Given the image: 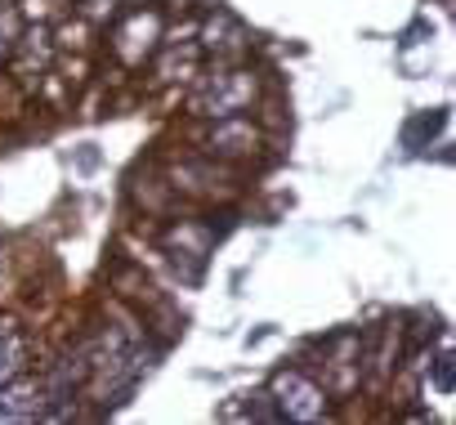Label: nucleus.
<instances>
[{
	"instance_id": "10",
	"label": "nucleus",
	"mask_w": 456,
	"mask_h": 425,
	"mask_svg": "<svg viewBox=\"0 0 456 425\" xmlns=\"http://www.w3.org/2000/svg\"><path fill=\"white\" fill-rule=\"evenodd\" d=\"M434 389L438 394H452V354H438L434 358Z\"/></svg>"
},
{
	"instance_id": "2",
	"label": "nucleus",
	"mask_w": 456,
	"mask_h": 425,
	"mask_svg": "<svg viewBox=\"0 0 456 425\" xmlns=\"http://www.w3.org/2000/svg\"><path fill=\"white\" fill-rule=\"evenodd\" d=\"M273 403H278V416L282 421H322L331 416V403H327V389L314 385L309 376L300 372H278L273 376Z\"/></svg>"
},
{
	"instance_id": "3",
	"label": "nucleus",
	"mask_w": 456,
	"mask_h": 425,
	"mask_svg": "<svg viewBox=\"0 0 456 425\" xmlns=\"http://www.w3.org/2000/svg\"><path fill=\"white\" fill-rule=\"evenodd\" d=\"M157 41H161V19L148 10V14H130L117 32H112V45H117V54L126 59V63H143L152 50H157Z\"/></svg>"
},
{
	"instance_id": "6",
	"label": "nucleus",
	"mask_w": 456,
	"mask_h": 425,
	"mask_svg": "<svg viewBox=\"0 0 456 425\" xmlns=\"http://www.w3.org/2000/svg\"><path fill=\"white\" fill-rule=\"evenodd\" d=\"M201 41H206V50H215L219 59H238V54L247 50V32H242V23H238V19H228V14H210Z\"/></svg>"
},
{
	"instance_id": "4",
	"label": "nucleus",
	"mask_w": 456,
	"mask_h": 425,
	"mask_svg": "<svg viewBox=\"0 0 456 425\" xmlns=\"http://www.w3.org/2000/svg\"><path fill=\"white\" fill-rule=\"evenodd\" d=\"M256 148H260V135H256L251 121H242V112L238 117H219V126L206 135V152L210 157H251Z\"/></svg>"
},
{
	"instance_id": "11",
	"label": "nucleus",
	"mask_w": 456,
	"mask_h": 425,
	"mask_svg": "<svg viewBox=\"0 0 456 425\" xmlns=\"http://www.w3.org/2000/svg\"><path fill=\"white\" fill-rule=\"evenodd\" d=\"M192 63H197V45H188V50L179 54V68H183V72H188ZM170 72H175V54L166 50V63H161V81H170Z\"/></svg>"
},
{
	"instance_id": "7",
	"label": "nucleus",
	"mask_w": 456,
	"mask_h": 425,
	"mask_svg": "<svg viewBox=\"0 0 456 425\" xmlns=\"http://www.w3.org/2000/svg\"><path fill=\"white\" fill-rule=\"evenodd\" d=\"M19 367H23V349H19L14 331L0 327V385H5L10 376H19Z\"/></svg>"
},
{
	"instance_id": "5",
	"label": "nucleus",
	"mask_w": 456,
	"mask_h": 425,
	"mask_svg": "<svg viewBox=\"0 0 456 425\" xmlns=\"http://www.w3.org/2000/svg\"><path fill=\"white\" fill-rule=\"evenodd\" d=\"M32 416H45V389L37 380H5L0 389V421H32Z\"/></svg>"
},
{
	"instance_id": "8",
	"label": "nucleus",
	"mask_w": 456,
	"mask_h": 425,
	"mask_svg": "<svg viewBox=\"0 0 456 425\" xmlns=\"http://www.w3.org/2000/svg\"><path fill=\"white\" fill-rule=\"evenodd\" d=\"M438 126H443V112H420L411 126H407V148H420V139H434L438 135Z\"/></svg>"
},
{
	"instance_id": "1",
	"label": "nucleus",
	"mask_w": 456,
	"mask_h": 425,
	"mask_svg": "<svg viewBox=\"0 0 456 425\" xmlns=\"http://www.w3.org/2000/svg\"><path fill=\"white\" fill-rule=\"evenodd\" d=\"M256 90H260V81H256L251 68H224V72L206 77V81L192 90L188 108H192L197 117H210V121L238 117V112H247V108L256 103Z\"/></svg>"
},
{
	"instance_id": "9",
	"label": "nucleus",
	"mask_w": 456,
	"mask_h": 425,
	"mask_svg": "<svg viewBox=\"0 0 456 425\" xmlns=\"http://www.w3.org/2000/svg\"><path fill=\"white\" fill-rule=\"evenodd\" d=\"M14 45H19V19L10 5H0V63L14 54Z\"/></svg>"
}]
</instances>
